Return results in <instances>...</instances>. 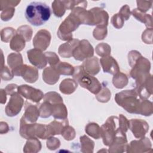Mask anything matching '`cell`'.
<instances>
[{"mask_svg": "<svg viewBox=\"0 0 153 153\" xmlns=\"http://www.w3.org/2000/svg\"><path fill=\"white\" fill-rule=\"evenodd\" d=\"M51 16V10L48 5L42 2H30L25 10L27 21L35 26H39L47 22Z\"/></svg>", "mask_w": 153, "mask_h": 153, "instance_id": "6da1fadb", "label": "cell"}, {"mask_svg": "<svg viewBox=\"0 0 153 153\" xmlns=\"http://www.w3.org/2000/svg\"><path fill=\"white\" fill-rule=\"evenodd\" d=\"M138 97L139 95L134 89L127 90L117 93L115 100L119 106H122L127 112L139 114L141 101Z\"/></svg>", "mask_w": 153, "mask_h": 153, "instance_id": "7a4b0ae2", "label": "cell"}, {"mask_svg": "<svg viewBox=\"0 0 153 153\" xmlns=\"http://www.w3.org/2000/svg\"><path fill=\"white\" fill-rule=\"evenodd\" d=\"M72 75L74 79L81 87L87 89L93 94H97L102 89L101 84L98 79L86 72L83 65L76 66Z\"/></svg>", "mask_w": 153, "mask_h": 153, "instance_id": "3957f363", "label": "cell"}, {"mask_svg": "<svg viewBox=\"0 0 153 153\" xmlns=\"http://www.w3.org/2000/svg\"><path fill=\"white\" fill-rule=\"evenodd\" d=\"M118 122V118L117 117L111 116L102 126L100 128V135L103 139L104 145L109 146L118 135L126 136V134H123L120 131Z\"/></svg>", "mask_w": 153, "mask_h": 153, "instance_id": "277c9868", "label": "cell"}, {"mask_svg": "<svg viewBox=\"0 0 153 153\" xmlns=\"http://www.w3.org/2000/svg\"><path fill=\"white\" fill-rule=\"evenodd\" d=\"M81 24V23L79 18L71 11L59 27L57 31L59 38L63 41L72 40V32L75 30Z\"/></svg>", "mask_w": 153, "mask_h": 153, "instance_id": "5b68a950", "label": "cell"}, {"mask_svg": "<svg viewBox=\"0 0 153 153\" xmlns=\"http://www.w3.org/2000/svg\"><path fill=\"white\" fill-rule=\"evenodd\" d=\"M14 75L22 76V78L27 82L33 83L38 78V69L30 66L22 65L21 66L12 69Z\"/></svg>", "mask_w": 153, "mask_h": 153, "instance_id": "8992f818", "label": "cell"}, {"mask_svg": "<svg viewBox=\"0 0 153 153\" xmlns=\"http://www.w3.org/2000/svg\"><path fill=\"white\" fill-rule=\"evenodd\" d=\"M94 54V50L90 42L85 39L80 41L79 44L74 50L72 56L77 60L82 61L85 59L91 57Z\"/></svg>", "mask_w": 153, "mask_h": 153, "instance_id": "52a82bcc", "label": "cell"}, {"mask_svg": "<svg viewBox=\"0 0 153 153\" xmlns=\"http://www.w3.org/2000/svg\"><path fill=\"white\" fill-rule=\"evenodd\" d=\"M24 103L23 98L17 92L11 95L8 103L5 107V113L8 117L17 115L21 111Z\"/></svg>", "mask_w": 153, "mask_h": 153, "instance_id": "ba28073f", "label": "cell"}, {"mask_svg": "<svg viewBox=\"0 0 153 153\" xmlns=\"http://www.w3.org/2000/svg\"><path fill=\"white\" fill-rule=\"evenodd\" d=\"M18 93L26 99L35 103H38L44 96L41 90L25 84L18 87Z\"/></svg>", "mask_w": 153, "mask_h": 153, "instance_id": "9c48e42d", "label": "cell"}, {"mask_svg": "<svg viewBox=\"0 0 153 153\" xmlns=\"http://www.w3.org/2000/svg\"><path fill=\"white\" fill-rule=\"evenodd\" d=\"M129 128L135 137H144L149 129L148 124L141 119H131L129 121Z\"/></svg>", "mask_w": 153, "mask_h": 153, "instance_id": "30bf717a", "label": "cell"}, {"mask_svg": "<svg viewBox=\"0 0 153 153\" xmlns=\"http://www.w3.org/2000/svg\"><path fill=\"white\" fill-rule=\"evenodd\" d=\"M51 41V34L47 30H39L33 39V45L35 48L44 51L49 46Z\"/></svg>", "mask_w": 153, "mask_h": 153, "instance_id": "8fae6325", "label": "cell"}, {"mask_svg": "<svg viewBox=\"0 0 153 153\" xmlns=\"http://www.w3.org/2000/svg\"><path fill=\"white\" fill-rule=\"evenodd\" d=\"M28 60L33 66L39 69L44 68L47 62L45 54H43L41 50L33 48L27 51Z\"/></svg>", "mask_w": 153, "mask_h": 153, "instance_id": "7c38bea8", "label": "cell"}, {"mask_svg": "<svg viewBox=\"0 0 153 153\" xmlns=\"http://www.w3.org/2000/svg\"><path fill=\"white\" fill-rule=\"evenodd\" d=\"M93 15V25L97 26H107L108 23V14L100 7H94L90 10Z\"/></svg>", "mask_w": 153, "mask_h": 153, "instance_id": "4fadbf2b", "label": "cell"}, {"mask_svg": "<svg viewBox=\"0 0 153 153\" xmlns=\"http://www.w3.org/2000/svg\"><path fill=\"white\" fill-rule=\"evenodd\" d=\"M104 72L115 75L120 72V68L117 61L111 56L103 57L100 60Z\"/></svg>", "mask_w": 153, "mask_h": 153, "instance_id": "5bb4252c", "label": "cell"}, {"mask_svg": "<svg viewBox=\"0 0 153 153\" xmlns=\"http://www.w3.org/2000/svg\"><path fill=\"white\" fill-rule=\"evenodd\" d=\"M39 116V110L36 105L27 101L25 103V112L22 118L27 123H34Z\"/></svg>", "mask_w": 153, "mask_h": 153, "instance_id": "9a60e30c", "label": "cell"}, {"mask_svg": "<svg viewBox=\"0 0 153 153\" xmlns=\"http://www.w3.org/2000/svg\"><path fill=\"white\" fill-rule=\"evenodd\" d=\"M79 40L77 39H73L69 41L68 42L63 44L60 45L58 51L59 54L63 57L69 58L72 56L74 50L79 44Z\"/></svg>", "mask_w": 153, "mask_h": 153, "instance_id": "2e32d148", "label": "cell"}, {"mask_svg": "<svg viewBox=\"0 0 153 153\" xmlns=\"http://www.w3.org/2000/svg\"><path fill=\"white\" fill-rule=\"evenodd\" d=\"M60 78V74L53 66H49L44 69L42 72V79L44 82L50 85L56 84Z\"/></svg>", "mask_w": 153, "mask_h": 153, "instance_id": "e0dca14e", "label": "cell"}, {"mask_svg": "<svg viewBox=\"0 0 153 153\" xmlns=\"http://www.w3.org/2000/svg\"><path fill=\"white\" fill-rule=\"evenodd\" d=\"M82 65L84 66L86 72L92 75L97 74L100 69L99 63V60L97 57H94L86 60Z\"/></svg>", "mask_w": 153, "mask_h": 153, "instance_id": "ac0fdd59", "label": "cell"}, {"mask_svg": "<svg viewBox=\"0 0 153 153\" xmlns=\"http://www.w3.org/2000/svg\"><path fill=\"white\" fill-rule=\"evenodd\" d=\"M52 106V115L56 119L65 120L68 116L67 108L63 102L51 103Z\"/></svg>", "mask_w": 153, "mask_h": 153, "instance_id": "d6986e66", "label": "cell"}, {"mask_svg": "<svg viewBox=\"0 0 153 153\" xmlns=\"http://www.w3.org/2000/svg\"><path fill=\"white\" fill-rule=\"evenodd\" d=\"M78 87L77 82L73 79H65L60 84V91L66 94H70L75 91Z\"/></svg>", "mask_w": 153, "mask_h": 153, "instance_id": "ffe728a7", "label": "cell"}, {"mask_svg": "<svg viewBox=\"0 0 153 153\" xmlns=\"http://www.w3.org/2000/svg\"><path fill=\"white\" fill-rule=\"evenodd\" d=\"M25 39L20 34L16 32V35L10 41V46L11 50L19 52L22 51L25 47Z\"/></svg>", "mask_w": 153, "mask_h": 153, "instance_id": "44dd1931", "label": "cell"}, {"mask_svg": "<svg viewBox=\"0 0 153 153\" xmlns=\"http://www.w3.org/2000/svg\"><path fill=\"white\" fill-rule=\"evenodd\" d=\"M131 14H132L137 20L145 24L148 27L152 28V22L151 16L145 13H142L137 8L133 9L132 11H131Z\"/></svg>", "mask_w": 153, "mask_h": 153, "instance_id": "7402d4cb", "label": "cell"}, {"mask_svg": "<svg viewBox=\"0 0 153 153\" xmlns=\"http://www.w3.org/2000/svg\"><path fill=\"white\" fill-rule=\"evenodd\" d=\"M60 75H72L74 74L75 68L70 64L66 62H59L56 65L53 66Z\"/></svg>", "mask_w": 153, "mask_h": 153, "instance_id": "603a6c76", "label": "cell"}, {"mask_svg": "<svg viewBox=\"0 0 153 153\" xmlns=\"http://www.w3.org/2000/svg\"><path fill=\"white\" fill-rule=\"evenodd\" d=\"M7 63L10 68L12 69L23 65L22 54L19 53H13L8 56Z\"/></svg>", "mask_w": 153, "mask_h": 153, "instance_id": "cb8c5ba5", "label": "cell"}, {"mask_svg": "<svg viewBox=\"0 0 153 153\" xmlns=\"http://www.w3.org/2000/svg\"><path fill=\"white\" fill-rule=\"evenodd\" d=\"M112 83L117 88H123L127 85L128 78L126 74L119 72L114 75L112 79Z\"/></svg>", "mask_w": 153, "mask_h": 153, "instance_id": "d4e9b609", "label": "cell"}, {"mask_svg": "<svg viewBox=\"0 0 153 153\" xmlns=\"http://www.w3.org/2000/svg\"><path fill=\"white\" fill-rule=\"evenodd\" d=\"M52 8L54 14L58 17H62L66 10L64 1H54L52 2Z\"/></svg>", "mask_w": 153, "mask_h": 153, "instance_id": "484cf974", "label": "cell"}, {"mask_svg": "<svg viewBox=\"0 0 153 153\" xmlns=\"http://www.w3.org/2000/svg\"><path fill=\"white\" fill-rule=\"evenodd\" d=\"M85 132L92 137L99 139L100 135V128L97 124L94 123H89L85 127Z\"/></svg>", "mask_w": 153, "mask_h": 153, "instance_id": "4316f807", "label": "cell"}, {"mask_svg": "<svg viewBox=\"0 0 153 153\" xmlns=\"http://www.w3.org/2000/svg\"><path fill=\"white\" fill-rule=\"evenodd\" d=\"M152 114V103L147 100H143L140 102L139 114L145 116H149Z\"/></svg>", "mask_w": 153, "mask_h": 153, "instance_id": "83f0119b", "label": "cell"}, {"mask_svg": "<svg viewBox=\"0 0 153 153\" xmlns=\"http://www.w3.org/2000/svg\"><path fill=\"white\" fill-rule=\"evenodd\" d=\"M39 116L41 118H48L52 115V106L48 102L44 101L39 106Z\"/></svg>", "mask_w": 153, "mask_h": 153, "instance_id": "f1b7e54d", "label": "cell"}, {"mask_svg": "<svg viewBox=\"0 0 153 153\" xmlns=\"http://www.w3.org/2000/svg\"><path fill=\"white\" fill-rule=\"evenodd\" d=\"M16 32L21 35L25 38L26 42L30 41L32 38V28L27 25L20 26L19 27L17 28Z\"/></svg>", "mask_w": 153, "mask_h": 153, "instance_id": "f546056e", "label": "cell"}, {"mask_svg": "<svg viewBox=\"0 0 153 153\" xmlns=\"http://www.w3.org/2000/svg\"><path fill=\"white\" fill-rule=\"evenodd\" d=\"M44 100L50 103H57L63 102V99L60 95L54 91L47 93L44 96Z\"/></svg>", "mask_w": 153, "mask_h": 153, "instance_id": "4dcf8cb0", "label": "cell"}, {"mask_svg": "<svg viewBox=\"0 0 153 153\" xmlns=\"http://www.w3.org/2000/svg\"><path fill=\"white\" fill-rule=\"evenodd\" d=\"M96 52L102 57L108 56L111 53V47L106 43H100L96 47Z\"/></svg>", "mask_w": 153, "mask_h": 153, "instance_id": "1f68e13d", "label": "cell"}, {"mask_svg": "<svg viewBox=\"0 0 153 153\" xmlns=\"http://www.w3.org/2000/svg\"><path fill=\"white\" fill-rule=\"evenodd\" d=\"M16 32L13 27H7L1 30V40L4 42H8L11 41L13 37L16 35Z\"/></svg>", "mask_w": 153, "mask_h": 153, "instance_id": "d6a6232c", "label": "cell"}, {"mask_svg": "<svg viewBox=\"0 0 153 153\" xmlns=\"http://www.w3.org/2000/svg\"><path fill=\"white\" fill-rule=\"evenodd\" d=\"M100 92V91H99ZM111 97V93L110 90L106 87H104L99 94L96 96V98L99 102H107L109 101Z\"/></svg>", "mask_w": 153, "mask_h": 153, "instance_id": "836d02e7", "label": "cell"}, {"mask_svg": "<svg viewBox=\"0 0 153 153\" xmlns=\"http://www.w3.org/2000/svg\"><path fill=\"white\" fill-rule=\"evenodd\" d=\"M93 36L97 40L103 39L107 35L106 26H97L93 30Z\"/></svg>", "mask_w": 153, "mask_h": 153, "instance_id": "e575fe53", "label": "cell"}, {"mask_svg": "<svg viewBox=\"0 0 153 153\" xmlns=\"http://www.w3.org/2000/svg\"><path fill=\"white\" fill-rule=\"evenodd\" d=\"M118 126L120 131L126 134V131L129 128V121L123 114H120L119 116Z\"/></svg>", "mask_w": 153, "mask_h": 153, "instance_id": "d590c367", "label": "cell"}, {"mask_svg": "<svg viewBox=\"0 0 153 153\" xmlns=\"http://www.w3.org/2000/svg\"><path fill=\"white\" fill-rule=\"evenodd\" d=\"M61 134L63 136L65 139L67 140H72L75 136V131L74 128L69 126L68 125L64 127Z\"/></svg>", "mask_w": 153, "mask_h": 153, "instance_id": "8d00e7d4", "label": "cell"}, {"mask_svg": "<svg viewBox=\"0 0 153 153\" xmlns=\"http://www.w3.org/2000/svg\"><path fill=\"white\" fill-rule=\"evenodd\" d=\"M44 54L46 57L47 62L51 65V66H54L60 62L59 57L55 53L46 52Z\"/></svg>", "mask_w": 153, "mask_h": 153, "instance_id": "74e56055", "label": "cell"}, {"mask_svg": "<svg viewBox=\"0 0 153 153\" xmlns=\"http://www.w3.org/2000/svg\"><path fill=\"white\" fill-rule=\"evenodd\" d=\"M15 12V8L14 7H10L5 8L2 11L1 14V19L3 21H8L10 20Z\"/></svg>", "mask_w": 153, "mask_h": 153, "instance_id": "f35d334b", "label": "cell"}, {"mask_svg": "<svg viewBox=\"0 0 153 153\" xmlns=\"http://www.w3.org/2000/svg\"><path fill=\"white\" fill-rule=\"evenodd\" d=\"M124 19L118 13L114 14L111 18V23L117 29L121 28L124 25Z\"/></svg>", "mask_w": 153, "mask_h": 153, "instance_id": "ab89813d", "label": "cell"}, {"mask_svg": "<svg viewBox=\"0 0 153 153\" xmlns=\"http://www.w3.org/2000/svg\"><path fill=\"white\" fill-rule=\"evenodd\" d=\"M137 10H139L142 13L146 12L148 11L152 4V1H137Z\"/></svg>", "mask_w": 153, "mask_h": 153, "instance_id": "60d3db41", "label": "cell"}, {"mask_svg": "<svg viewBox=\"0 0 153 153\" xmlns=\"http://www.w3.org/2000/svg\"><path fill=\"white\" fill-rule=\"evenodd\" d=\"M14 76V74L12 71H10V69H8L7 66L1 67V77L3 80L8 81L13 79Z\"/></svg>", "mask_w": 153, "mask_h": 153, "instance_id": "b9f144b4", "label": "cell"}, {"mask_svg": "<svg viewBox=\"0 0 153 153\" xmlns=\"http://www.w3.org/2000/svg\"><path fill=\"white\" fill-rule=\"evenodd\" d=\"M20 2V1H3V0H1L0 1V6H1L0 9L1 11H2L7 8H10V7L14 8Z\"/></svg>", "mask_w": 153, "mask_h": 153, "instance_id": "7bdbcfd3", "label": "cell"}, {"mask_svg": "<svg viewBox=\"0 0 153 153\" xmlns=\"http://www.w3.org/2000/svg\"><path fill=\"white\" fill-rule=\"evenodd\" d=\"M118 14L124 19V20H127L130 18L131 15V11L128 5H127V4L123 5L121 8Z\"/></svg>", "mask_w": 153, "mask_h": 153, "instance_id": "ee69618b", "label": "cell"}, {"mask_svg": "<svg viewBox=\"0 0 153 153\" xmlns=\"http://www.w3.org/2000/svg\"><path fill=\"white\" fill-rule=\"evenodd\" d=\"M152 28H148L146 29L142 35V41L146 44H152Z\"/></svg>", "mask_w": 153, "mask_h": 153, "instance_id": "f6af8a7d", "label": "cell"}, {"mask_svg": "<svg viewBox=\"0 0 153 153\" xmlns=\"http://www.w3.org/2000/svg\"><path fill=\"white\" fill-rule=\"evenodd\" d=\"M80 141L82 144V148H93L94 147V142L93 140H90L87 136H82L80 137Z\"/></svg>", "mask_w": 153, "mask_h": 153, "instance_id": "bcb514c9", "label": "cell"}, {"mask_svg": "<svg viewBox=\"0 0 153 153\" xmlns=\"http://www.w3.org/2000/svg\"><path fill=\"white\" fill-rule=\"evenodd\" d=\"M47 146L50 149H55L60 146V141L56 137H50L47 142Z\"/></svg>", "mask_w": 153, "mask_h": 153, "instance_id": "7dc6e473", "label": "cell"}, {"mask_svg": "<svg viewBox=\"0 0 153 153\" xmlns=\"http://www.w3.org/2000/svg\"><path fill=\"white\" fill-rule=\"evenodd\" d=\"M18 87H19L17 85L14 84H11L7 85V86L5 87L4 90L7 94H10L11 96L13 94L17 92Z\"/></svg>", "mask_w": 153, "mask_h": 153, "instance_id": "c3c4849f", "label": "cell"}]
</instances>
